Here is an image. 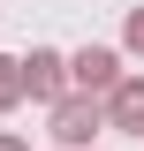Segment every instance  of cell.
I'll list each match as a JSON object with an SVG mask.
<instances>
[{
    "mask_svg": "<svg viewBox=\"0 0 144 151\" xmlns=\"http://www.w3.org/2000/svg\"><path fill=\"white\" fill-rule=\"evenodd\" d=\"M99 129H114V121H106V98H84V91H76V98H61V106L46 113L53 151H91V136H99Z\"/></svg>",
    "mask_w": 144,
    "mask_h": 151,
    "instance_id": "6da1fadb",
    "label": "cell"
},
{
    "mask_svg": "<svg viewBox=\"0 0 144 151\" xmlns=\"http://www.w3.org/2000/svg\"><path fill=\"white\" fill-rule=\"evenodd\" d=\"M23 83H31V98L46 113L61 106V98H76V76H68V53H53V45H31L23 53Z\"/></svg>",
    "mask_w": 144,
    "mask_h": 151,
    "instance_id": "7a4b0ae2",
    "label": "cell"
},
{
    "mask_svg": "<svg viewBox=\"0 0 144 151\" xmlns=\"http://www.w3.org/2000/svg\"><path fill=\"white\" fill-rule=\"evenodd\" d=\"M68 76H76V91H84V98H114V91L129 83V68H121L114 45H84V53H68Z\"/></svg>",
    "mask_w": 144,
    "mask_h": 151,
    "instance_id": "3957f363",
    "label": "cell"
},
{
    "mask_svg": "<svg viewBox=\"0 0 144 151\" xmlns=\"http://www.w3.org/2000/svg\"><path fill=\"white\" fill-rule=\"evenodd\" d=\"M106 121H114L121 136H144V76H129L121 91L106 98Z\"/></svg>",
    "mask_w": 144,
    "mask_h": 151,
    "instance_id": "277c9868",
    "label": "cell"
},
{
    "mask_svg": "<svg viewBox=\"0 0 144 151\" xmlns=\"http://www.w3.org/2000/svg\"><path fill=\"white\" fill-rule=\"evenodd\" d=\"M23 98H31V83H23V60H15V53H0V113H15Z\"/></svg>",
    "mask_w": 144,
    "mask_h": 151,
    "instance_id": "5b68a950",
    "label": "cell"
},
{
    "mask_svg": "<svg viewBox=\"0 0 144 151\" xmlns=\"http://www.w3.org/2000/svg\"><path fill=\"white\" fill-rule=\"evenodd\" d=\"M121 45H129V53L144 60V8H129V30H121Z\"/></svg>",
    "mask_w": 144,
    "mask_h": 151,
    "instance_id": "8992f818",
    "label": "cell"
},
{
    "mask_svg": "<svg viewBox=\"0 0 144 151\" xmlns=\"http://www.w3.org/2000/svg\"><path fill=\"white\" fill-rule=\"evenodd\" d=\"M0 151H31V144H23V136H15V129H0Z\"/></svg>",
    "mask_w": 144,
    "mask_h": 151,
    "instance_id": "52a82bcc",
    "label": "cell"
}]
</instances>
